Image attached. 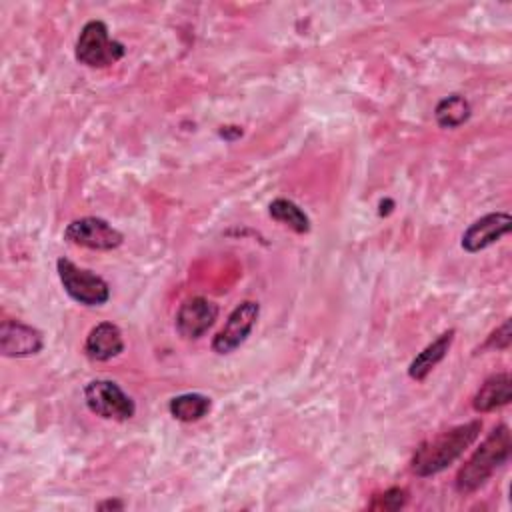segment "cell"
<instances>
[{
  "label": "cell",
  "mask_w": 512,
  "mask_h": 512,
  "mask_svg": "<svg viewBox=\"0 0 512 512\" xmlns=\"http://www.w3.org/2000/svg\"><path fill=\"white\" fill-rule=\"evenodd\" d=\"M480 430L482 422L472 420L422 442L412 456V472L420 478H426L446 470L466 452L468 446L474 444V440L480 436Z\"/></svg>",
  "instance_id": "obj_1"
},
{
  "label": "cell",
  "mask_w": 512,
  "mask_h": 512,
  "mask_svg": "<svg viewBox=\"0 0 512 512\" xmlns=\"http://www.w3.org/2000/svg\"><path fill=\"white\" fill-rule=\"evenodd\" d=\"M510 450V428L506 424H498L458 470L456 490L460 494H470L478 490L510 458Z\"/></svg>",
  "instance_id": "obj_2"
},
{
  "label": "cell",
  "mask_w": 512,
  "mask_h": 512,
  "mask_svg": "<svg viewBox=\"0 0 512 512\" xmlns=\"http://www.w3.org/2000/svg\"><path fill=\"white\" fill-rule=\"evenodd\" d=\"M126 46L120 40L110 38L108 26L102 20H88L74 46V56L88 68H108L124 58Z\"/></svg>",
  "instance_id": "obj_3"
},
{
  "label": "cell",
  "mask_w": 512,
  "mask_h": 512,
  "mask_svg": "<svg viewBox=\"0 0 512 512\" xmlns=\"http://www.w3.org/2000/svg\"><path fill=\"white\" fill-rule=\"evenodd\" d=\"M56 272L62 282L64 292L82 306H102L110 300V286L108 282L94 274L92 270L80 268L68 258L56 260Z\"/></svg>",
  "instance_id": "obj_4"
},
{
  "label": "cell",
  "mask_w": 512,
  "mask_h": 512,
  "mask_svg": "<svg viewBox=\"0 0 512 512\" xmlns=\"http://www.w3.org/2000/svg\"><path fill=\"white\" fill-rule=\"evenodd\" d=\"M84 402L92 414L104 420L124 422L136 414L134 400L114 380H90L84 386Z\"/></svg>",
  "instance_id": "obj_5"
},
{
  "label": "cell",
  "mask_w": 512,
  "mask_h": 512,
  "mask_svg": "<svg viewBox=\"0 0 512 512\" xmlns=\"http://www.w3.org/2000/svg\"><path fill=\"white\" fill-rule=\"evenodd\" d=\"M64 240L74 246H82L90 250H114L122 246L124 234L104 218L84 216V218L72 220L66 226Z\"/></svg>",
  "instance_id": "obj_6"
},
{
  "label": "cell",
  "mask_w": 512,
  "mask_h": 512,
  "mask_svg": "<svg viewBox=\"0 0 512 512\" xmlns=\"http://www.w3.org/2000/svg\"><path fill=\"white\" fill-rule=\"evenodd\" d=\"M260 314V306L254 300H244L240 302L228 316L226 324L220 328V332L212 338V350L216 354H230L234 352L248 334L252 332L256 320Z\"/></svg>",
  "instance_id": "obj_7"
},
{
  "label": "cell",
  "mask_w": 512,
  "mask_h": 512,
  "mask_svg": "<svg viewBox=\"0 0 512 512\" xmlns=\"http://www.w3.org/2000/svg\"><path fill=\"white\" fill-rule=\"evenodd\" d=\"M216 318H218V306L212 300L204 296H192L180 304L174 326L182 338L196 340L212 328Z\"/></svg>",
  "instance_id": "obj_8"
},
{
  "label": "cell",
  "mask_w": 512,
  "mask_h": 512,
  "mask_svg": "<svg viewBox=\"0 0 512 512\" xmlns=\"http://www.w3.org/2000/svg\"><path fill=\"white\" fill-rule=\"evenodd\" d=\"M512 216L508 212H490L478 220H474L462 234V248L470 254L480 252L492 244H496L502 236L510 234Z\"/></svg>",
  "instance_id": "obj_9"
},
{
  "label": "cell",
  "mask_w": 512,
  "mask_h": 512,
  "mask_svg": "<svg viewBox=\"0 0 512 512\" xmlns=\"http://www.w3.org/2000/svg\"><path fill=\"white\" fill-rule=\"evenodd\" d=\"M44 348L42 332L20 320H4L0 324V352L6 358L34 356Z\"/></svg>",
  "instance_id": "obj_10"
},
{
  "label": "cell",
  "mask_w": 512,
  "mask_h": 512,
  "mask_svg": "<svg viewBox=\"0 0 512 512\" xmlns=\"http://www.w3.org/2000/svg\"><path fill=\"white\" fill-rule=\"evenodd\" d=\"M124 350V338L122 330L112 322H100L96 324L84 342V352L90 360L106 362L116 356H120Z\"/></svg>",
  "instance_id": "obj_11"
},
{
  "label": "cell",
  "mask_w": 512,
  "mask_h": 512,
  "mask_svg": "<svg viewBox=\"0 0 512 512\" xmlns=\"http://www.w3.org/2000/svg\"><path fill=\"white\" fill-rule=\"evenodd\" d=\"M510 400H512V378L508 372H498L484 380V384L474 394L472 406L476 412H492L510 404Z\"/></svg>",
  "instance_id": "obj_12"
},
{
  "label": "cell",
  "mask_w": 512,
  "mask_h": 512,
  "mask_svg": "<svg viewBox=\"0 0 512 512\" xmlns=\"http://www.w3.org/2000/svg\"><path fill=\"white\" fill-rule=\"evenodd\" d=\"M454 334V328H450L444 334H440L434 342H430L422 352H418L408 366V376L416 382H422L438 366V362L444 360L454 340Z\"/></svg>",
  "instance_id": "obj_13"
},
{
  "label": "cell",
  "mask_w": 512,
  "mask_h": 512,
  "mask_svg": "<svg viewBox=\"0 0 512 512\" xmlns=\"http://www.w3.org/2000/svg\"><path fill=\"white\" fill-rule=\"evenodd\" d=\"M470 114H472V106L462 94H450V96L442 98L434 108V118H436L438 126L446 128V130H454V128L466 124Z\"/></svg>",
  "instance_id": "obj_14"
},
{
  "label": "cell",
  "mask_w": 512,
  "mask_h": 512,
  "mask_svg": "<svg viewBox=\"0 0 512 512\" xmlns=\"http://www.w3.org/2000/svg\"><path fill=\"white\" fill-rule=\"evenodd\" d=\"M210 398L200 394V392H186V394H178L168 402V410L172 414V418L180 420V422H198L200 418H204L210 412Z\"/></svg>",
  "instance_id": "obj_15"
},
{
  "label": "cell",
  "mask_w": 512,
  "mask_h": 512,
  "mask_svg": "<svg viewBox=\"0 0 512 512\" xmlns=\"http://www.w3.org/2000/svg\"><path fill=\"white\" fill-rule=\"evenodd\" d=\"M268 212H270V216L276 222L288 226L296 234L310 232V218H308V214L296 202H292L288 198H274L270 202V206H268Z\"/></svg>",
  "instance_id": "obj_16"
},
{
  "label": "cell",
  "mask_w": 512,
  "mask_h": 512,
  "mask_svg": "<svg viewBox=\"0 0 512 512\" xmlns=\"http://www.w3.org/2000/svg\"><path fill=\"white\" fill-rule=\"evenodd\" d=\"M408 500V492L404 488H388L382 494H376L374 500L370 502V510H384V512H392V510H400Z\"/></svg>",
  "instance_id": "obj_17"
},
{
  "label": "cell",
  "mask_w": 512,
  "mask_h": 512,
  "mask_svg": "<svg viewBox=\"0 0 512 512\" xmlns=\"http://www.w3.org/2000/svg\"><path fill=\"white\" fill-rule=\"evenodd\" d=\"M508 346H510V320H504V324H502L500 328H496V330L488 336L484 348L506 350Z\"/></svg>",
  "instance_id": "obj_18"
},
{
  "label": "cell",
  "mask_w": 512,
  "mask_h": 512,
  "mask_svg": "<svg viewBox=\"0 0 512 512\" xmlns=\"http://www.w3.org/2000/svg\"><path fill=\"white\" fill-rule=\"evenodd\" d=\"M98 510H122L124 508V502L122 500H112V498H108V500H102L98 506H96Z\"/></svg>",
  "instance_id": "obj_19"
}]
</instances>
